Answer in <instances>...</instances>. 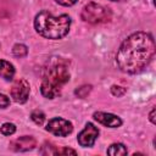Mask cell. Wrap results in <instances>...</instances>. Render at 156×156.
<instances>
[{
    "mask_svg": "<svg viewBox=\"0 0 156 156\" xmlns=\"http://www.w3.org/2000/svg\"><path fill=\"white\" fill-rule=\"evenodd\" d=\"M71 26V18L67 15L52 16L49 11H41L35 16L34 27L35 30L44 38L48 39H61L63 38Z\"/></svg>",
    "mask_w": 156,
    "mask_h": 156,
    "instance_id": "obj_2",
    "label": "cell"
},
{
    "mask_svg": "<svg viewBox=\"0 0 156 156\" xmlns=\"http://www.w3.org/2000/svg\"><path fill=\"white\" fill-rule=\"evenodd\" d=\"M10 105V99L4 95V94H0V108H5Z\"/></svg>",
    "mask_w": 156,
    "mask_h": 156,
    "instance_id": "obj_17",
    "label": "cell"
},
{
    "mask_svg": "<svg viewBox=\"0 0 156 156\" xmlns=\"http://www.w3.org/2000/svg\"><path fill=\"white\" fill-rule=\"evenodd\" d=\"M29 90V83L26 79H18L13 83L11 88V96L16 102L23 104L28 100Z\"/></svg>",
    "mask_w": 156,
    "mask_h": 156,
    "instance_id": "obj_6",
    "label": "cell"
},
{
    "mask_svg": "<svg viewBox=\"0 0 156 156\" xmlns=\"http://www.w3.org/2000/svg\"><path fill=\"white\" fill-rule=\"evenodd\" d=\"M82 18L91 24H98L102 23L110 20V11L108 9L95 4V2H89L85 5L82 10Z\"/></svg>",
    "mask_w": 156,
    "mask_h": 156,
    "instance_id": "obj_4",
    "label": "cell"
},
{
    "mask_svg": "<svg viewBox=\"0 0 156 156\" xmlns=\"http://www.w3.org/2000/svg\"><path fill=\"white\" fill-rule=\"evenodd\" d=\"M13 76H15L13 66L5 60H0V77L5 78L6 80H11Z\"/></svg>",
    "mask_w": 156,
    "mask_h": 156,
    "instance_id": "obj_10",
    "label": "cell"
},
{
    "mask_svg": "<svg viewBox=\"0 0 156 156\" xmlns=\"http://www.w3.org/2000/svg\"><path fill=\"white\" fill-rule=\"evenodd\" d=\"M35 146H37V140L33 136H28V135L20 136L10 143V147L17 152H24V151L33 150Z\"/></svg>",
    "mask_w": 156,
    "mask_h": 156,
    "instance_id": "obj_8",
    "label": "cell"
},
{
    "mask_svg": "<svg viewBox=\"0 0 156 156\" xmlns=\"http://www.w3.org/2000/svg\"><path fill=\"white\" fill-rule=\"evenodd\" d=\"M46 130L50 132L51 134L56 136H66L72 133L73 126L69 121L61 118V117H55L50 119L46 124Z\"/></svg>",
    "mask_w": 156,
    "mask_h": 156,
    "instance_id": "obj_5",
    "label": "cell"
},
{
    "mask_svg": "<svg viewBox=\"0 0 156 156\" xmlns=\"http://www.w3.org/2000/svg\"><path fill=\"white\" fill-rule=\"evenodd\" d=\"M99 135V129L93 124V123H87L85 128L78 134V143L80 146L84 147H89L93 146L96 138Z\"/></svg>",
    "mask_w": 156,
    "mask_h": 156,
    "instance_id": "obj_7",
    "label": "cell"
},
{
    "mask_svg": "<svg viewBox=\"0 0 156 156\" xmlns=\"http://www.w3.org/2000/svg\"><path fill=\"white\" fill-rule=\"evenodd\" d=\"M69 80V72L66 62L56 60L45 68L43 82L40 85L41 94L48 99H54L60 94L62 87Z\"/></svg>",
    "mask_w": 156,
    "mask_h": 156,
    "instance_id": "obj_3",
    "label": "cell"
},
{
    "mask_svg": "<svg viewBox=\"0 0 156 156\" xmlns=\"http://www.w3.org/2000/svg\"><path fill=\"white\" fill-rule=\"evenodd\" d=\"M150 121H151L154 124L156 123V121H155V108H152L151 112H150Z\"/></svg>",
    "mask_w": 156,
    "mask_h": 156,
    "instance_id": "obj_19",
    "label": "cell"
},
{
    "mask_svg": "<svg viewBox=\"0 0 156 156\" xmlns=\"http://www.w3.org/2000/svg\"><path fill=\"white\" fill-rule=\"evenodd\" d=\"M155 56L154 38L145 32L129 35L119 46L116 61L121 71L138 73L144 69Z\"/></svg>",
    "mask_w": 156,
    "mask_h": 156,
    "instance_id": "obj_1",
    "label": "cell"
},
{
    "mask_svg": "<svg viewBox=\"0 0 156 156\" xmlns=\"http://www.w3.org/2000/svg\"><path fill=\"white\" fill-rule=\"evenodd\" d=\"M111 1H119V0H111Z\"/></svg>",
    "mask_w": 156,
    "mask_h": 156,
    "instance_id": "obj_20",
    "label": "cell"
},
{
    "mask_svg": "<svg viewBox=\"0 0 156 156\" xmlns=\"http://www.w3.org/2000/svg\"><path fill=\"white\" fill-rule=\"evenodd\" d=\"M68 154L76 155L77 151L73 150V149H69V147H62V149H57L56 150V155H68Z\"/></svg>",
    "mask_w": 156,
    "mask_h": 156,
    "instance_id": "obj_16",
    "label": "cell"
},
{
    "mask_svg": "<svg viewBox=\"0 0 156 156\" xmlns=\"http://www.w3.org/2000/svg\"><path fill=\"white\" fill-rule=\"evenodd\" d=\"M55 1L62 6H72L77 2V0H55Z\"/></svg>",
    "mask_w": 156,
    "mask_h": 156,
    "instance_id": "obj_18",
    "label": "cell"
},
{
    "mask_svg": "<svg viewBox=\"0 0 156 156\" xmlns=\"http://www.w3.org/2000/svg\"><path fill=\"white\" fill-rule=\"evenodd\" d=\"M12 52H13V55L17 56V57H24V56L27 55V52H28V49H27V46L23 45V44H16V45H13V48H12Z\"/></svg>",
    "mask_w": 156,
    "mask_h": 156,
    "instance_id": "obj_13",
    "label": "cell"
},
{
    "mask_svg": "<svg viewBox=\"0 0 156 156\" xmlns=\"http://www.w3.org/2000/svg\"><path fill=\"white\" fill-rule=\"evenodd\" d=\"M111 93L115 96H122L126 93V89L123 87H119V85H112L111 87Z\"/></svg>",
    "mask_w": 156,
    "mask_h": 156,
    "instance_id": "obj_15",
    "label": "cell"
},
{
    "mask_svg": "<svg viewBox=\"0 0 156 156\" xmlns=\"http://www.w3.org/2000/svg\"><path fill=\"white\" fill-rule=\"evenodd\" d=\"M30 118H32V121H33L35 124L41 126V124L44 123V121H45V115H44V112L40 111V110H34V111L30 113Z\"/></svg>",
    "mask_w": 156,
    "mask_h": 156,
    "instance_id": "obj_12",
    "label": "cell"
},
{
    "mask_svg": "<svg viewBox=\"0 0 156 156\" xmlns=\"http://www.w3.org/2000/svg\"><path fill=\"white\" fill-rule=\"evenodd\" d=\"M0 132L4 135H12L16 132V126L13 123H4L0 127Z\"/></svg>",
    "mask_w": 156,
    "mask_h": 156,
    "instance_id": "obj_14",
    "label": "cell"
},
{
    "mask_svg": "<svg viewBox=\"0 0 156 156\" xmlns=\"http://www.w3.org/2000/svg\"><path fill=\"white\" fill-rule=\"evenodd\" d=\"M107 154L111 156H117V155H126L127 154V147L123 144H112L107 149Z\"/></svg>",
    "mask_w": 156,
    "mask_h": 156,
    "instance_id": "obj_11",
    "label": "cell"
},
{
    "mask_svg": "<svg viewBox=\"0 0 156 156\" xmlns=\"http://www.w3.org/2000/svg\"><path fill=\"white\" fill-rule=\"evenodd\" d=\"M94 119L98 121L99 123L106 126V127H110V128H117L122 124V119L116 116V115H112V113H106V112H95L93 115Z\"/></svg>",
    "mask_w": 156,
    "mask_h": 156,
    "instance_id": "obj_9",
    "label": "cell"
}]
</instances>
